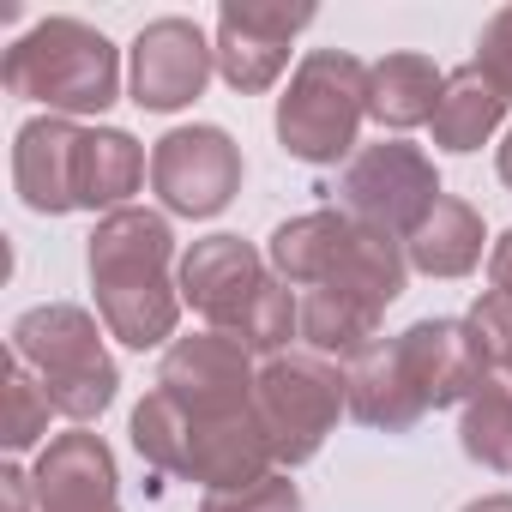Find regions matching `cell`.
Wrapping results in <instances>:
<instances>
[{
	"label": "cell",
	"mask_w": 512,
	"mask_h": 512,
	"mask_svg": "<svg viewBox=\"0 0 512 512\" xmlns=\"http://www.w3.org/2000/svg\"><path fill=\"white\" fill-rule=\"evenodd\" d=\"M181 302L205 320V332L235 338L247 356H284L302 338V296L272 272V260L241 235H205L181 253Z\"/></svg>",
	"instance_id": "obj_2"
},
{
	"label": "cell",
	"mask_w": 512,
	"mask_h": 512,
	"mask_svg": "<svg viewBox=\"0 0 512 512\" xmlns=\"http://www.w3.org/2000/svg\"><path fill=\"white\" fill-rule=\"evenodd\" d=\"M458 446H464L482 470L512 476V380L488 374V380L476 386V398L464 404V422H458Z\"/></svg>",
	"instance_id": "obj_23"
},
{
	"label": "cell",
	"mask_w": 512,
	"mask_h": 512,
	"mask_svg": "<svg viewBox=\"0 0 512 512\" xmlns=\"http://www.w3.org/2000/svg\"><path fill=\"white\" fill-rule=\"evenodd\" d=\"M440 205V175L434 157L410 139H380L362 145L344 175H338V211H350L368 229H386L398 241H410L422 229V217Z\"/></svg>",
	"instance_id": "obj_7"
},
{
	"label": "cell",
	"mask_w": 512,
	"mask_h": 512,
	"mask_svg": "<svg viewBox=\"0 0 512 512\" xmlns=\"http://www.w3.org/2000/svg\"><path fill=\"white\" fill-rule=\"evenodd\" d=\"M253 410H260V422L272 434L278 464L296 470V464H308L332 440L338 416L350 410L344 404V368L326 362V356H314V350H284V356H272L260 368Z\"/></svg>",
	"instance_id": "obj_6"
},
{
	"label": "cell",
	"mask_w": 512,
	"mask_h": 512,
	"mask_svg": "<svg viewBox=\"0 0 512 512\" xmlns=\"http://www.w3.org/2000/svg\"><path fill=\"white\" fill-rule=\"evenodd\" d=\"M506 91L476 67V61H464V67H452L446 73V91H440V103H434V145L440 151H452V157H464V151H482L494 133H500V121H506Z\"/></svg>",
	"instance_id": "obj_18"
},
{
	"label": "cell",
	"mask_w": 512,
	"mask_h": 512,
	"mask_svg": "<svg viewBox=\"0 0 512 512\" xmlns=\"http://www.w3.org/2000/svg\"><path fill=\"white\" fill-rule=\"evenodd\" d=\"M0 500H7V512H37L31 470H19V464H7V470H0Z\"/></svg>",
	"instance_id": "obj_29"
},
{
	"label": "cell",
	"mask_w": 512,
	"mask_h": 512,
	"mask_svg": "<svg viewBox=\"0 0 512 512\" xmlns=\"http://www.w3.org/2000/svg\"><path fill=\"white\" fill-rule=\"evenodd\" d=\"M199 512H302V488L290 482V470H272L247 488H223V494H205Z\"/></svg>",
	"instance_id": "obj_26"
},
{
	"label": "cell",
	"mask_w": 512,
	"mask_h": 512,
	"mask_svg": "<svg viewBox=\"0 0 512 512\" xmlns=\"http://www.w3.org/2000/svg\"><path fill=\"white\" fill-rule=\"evenodd\" d=\"M79 139L67 115H37L13 139V187L37 217H67L79 211Z\"/></svg>",
	"instance_id": "obj_15"
},
{
	"label": "cell",
	"mask_w": 512,
	"mask_h": 512,
	"mask_svg": "<svg viewBox=\"0 0 512 512\" xmlns=\"http://www.w3.org/2000/svg\"><path fill=\"white\" fill-rule=\"evenodd\" d=\"M344 368V404L362 428H380V434H410L422 416H428V398L416 392L404 356H398V338H374L368 350H356Z\"/></svg>",
	"instance_id": "obj_16"
},
{
	"label": "cell",
	"mask_w": 512,
	"mask_h": 512,
	"mask_svg": "<svg viewBox=\"0 0 512 512\" xmlns=\"http://www.w3.org/2000/svg\"><path fill=\"white\" fill-rule=\"evenodd\" d=\"M350 235H356V217H350V211H332V205H326V211H302V217H290V223L272 229L266 260H272V272L302 296V290L332 284V272H338V260H344Z\"/></svg>",
	"instance_id": "obj_17"
},
{
	"label": "cell",
	"mask_w": 512,
	"mask_h": 512,
	"mask_svg": "<svg viewBox=\"0 0 512 512\" xmlns=\"http://www.w3.org/2000/svg\"><path fill=\"white\" fill-rule=\"evenodd\" d=\"M217 73V49L205 43V31L181 13L169 19H151L139 37H133V61H127V91L139 109L151 115H175L187 109Z\"/></svg>",
	"instance_id": "obj_10"
},
{
	"label": "cell",
	"mask_w": 512,
	"mask_h": 512,
	"mask_svg": "<svg viewBox=\"0 0 512 512\" xmlns=\"http://www.w3.org/2000/svg\"><path fill=\"white\" fill-rule=\"evenodd\" d=\"M494 169H500V181L512 187V127H506V139H500V151H494Z\"/></svg>",
	"instance_id": "obj_31"
},
{
	"label": "cell",
	"mask_w": 512,
	"mask_h": 512,
	"mask_svg": "<svg viewBox=\"0 0 512 512\" xmlns=\"http://www.w3.org/2000/svg\"><path fill=\"white\" fill-rule=\"evenodd\" d=\"M314 25V7H272V0H223L217 13V73L229 91L260 97L284 79L290 43Z\"/></svg>",
	"instance_id": "obj_9"
},
{
	"label": "cell",
	"mask_w": 512,
	"mask_h": 512,
	"mask_svg": "<svg viewBox=\"0 0 512 512\" xmlns=\"http://www.w3.org/2000/svg\"><path fill=\"white\" fill-rule=\"evenodd\" d=\"M368 121V61L350 49H308L278 97V145L296 163L356 157V133Z\"/></svg>",
	"instance_id": "obj_5"
},
{
	"label": "cell",
	"mask_w": 512,
	"mask_h": 512,
	"mask_svg": "<svg viewBox=\"0 0 512 512\" xmlns=\"http://www.w3.org/2000/svg\"><path fill=\"white\" fill-rule=\"evenodd\" d=\"M157 386L175 392L187 410H235V404H253V386H260V368L253 356L223 338V332H193V338H175L157 362Z\"/></svg>",
	"instance_id": "obj_13"
},
{
	"label": "cell",
	"mask_w": 512,
	"mask_h": 512,
	"mask_svg": "<svg viewBox=\"0 0 512 512\" xmlns=\"http://www.w3.org/2000/svg\"><path fill=\"white\" fill-rule=\"evenodd\" d=\"M446 91V73L416 55V49H398V55H380L368 67V115L392 133H410V127H428L434 121V103Z\"/></svg>",
	"instance_id": "obj_19"
},
{
	"label": "cell",
	"mask_w": 512,
	"mask_h": 512,
	"mask_svg": "<svg viewBox=\"0 0 512 512\" xmlns=\"http://www.w3.org/2000/svg\"><path fill=\"white\" fill-rule=\"evenodd\" d=\"M464 512H512V494H482V500H470Z\"/></svg>",
	"instance_id": "obj_32"
},
{
	"label": "cell",
	"mask_w": 512,
	"mask_h": 512,
	"mask_svg": "<svg viewBox=\"0 0 512 512\" xmlns=\"http://www.w3.org/2000/svg\"><path fill=\"white\" fill-rule=\"evenodd\" d=\"M482 241H488L482 211L470 199L440 193V205L422 217V229L404 241V253H410V272H422V278H470L482 266Z\"/></svg>",
	"instance_id": "obj_20"
},
{
	"label": "cell",
	"mask_w": 512,
	"mask_h": 512,
	"mask_svg": "<svg viewBox=\"0 0 512 512\" xmlns=\"http://www.w3.org/2000/svg\"><path fill=\"white\" fill-rule=\"evenodd\" d=\"M127 434H133V452H139L157 476H181V452H187V404H181L175 392L151 386L145 404L133 410Z\"/></svg>",
	"instance_id": "obj_24"
},
{
	"label": "cell",
	"mask_w": 512,
	"mask_h": 512,
	"mask_svg": "<svg viewBox=\"0 0 512 512\" xmlns=\"http://www.w3.org/2000/svg\"><path fill=\"white\" fill-rule=\"evenodd\" d=\"M476 67L512 97V7H500V13L482 25V37H476Z\"/></svg>",
	"instance_id": "obj_28"
},
{
	"label": "cell",
	"mask_w": 512,
	"mask_h": 512,
	"mask_svg": "<svg viewBox=\"0 0 512 512\" xmlns=\"http://www.w3.org/2000/svg\"><path fill=\"white\" fill-rule=\"evenodd\" d=\"M398 356L416 380V392L428 398V410H452V404H470L476 386L494 374L470 320H416L398 332Z\"/></svg>",
	"instance_id": "obj_14"
},
{
	"label": "cell",
	"mask_w": 512,
	"mask_h": 512,
	"mask_svg": "<svg viewBox=\"0 0 512 512\" xmlns=\"http://www.w3.org/2000/svg\"><path fill=\"white\" fill-rule=\"evenodd\" d=\"M0 79L49 115H103L121 97V49L85 19H43L7 49Z\"/></svg>",
	"instance_id": "obj_3"
},
{
	"label": "cell",
	"mask_w": 512,
	"mask_h": 512,
	"mask_svg": "<svg viewBox=\"0 0 512 512\" xmlns=\"http://www.w3.org/2000/svg\"><path fill=\"white\" fill-rule=\"evenodd\" d=\"M470 332H476L488 368H494L500 380H512V296L482 290V296L470 302Z\"/></svg>",
	"instance_id": "obj_27"
},
{
	"label": "cell",
	"mask_w": 512,
	"mask_h": 512,
	"mask_svg": "<svg viewBox=\"0 0 512 512\" xmlns=\"http://www.w3.org/2000/svg\"><path fill=\"white\" fill-rule=\"evenodd\" d=\"M374 332H380V314L368 302H356L344 290H302V350H314L326 362L332 356L350 362L356 350L374 344Z\"/></svg>",
	"instance_id": "obj_22"
},
{
	"label": "cell",
	"mask_w": 512,
	"mask_h": 512,
	"mask_svg": "<svg viewBox=\"0 0 512 512\" xmlns=\"http://www.w3.org/2000/svg\"><path fill=\"white\" fill-rule=\"evenodd\" d=\"M13 362H25L37 374V386L49 392L55 416L67 422H91L115 404L121 368L103 350V320L79 302H43L25 308L13 320Z\"/></svg>",
	"instance_id": "obj_4"
},
{
	"label": "cell",
	"mask_w": 512,
	"mask_h": 512,
	"mask_svg": "<svg viewBox=\"0 0 512 512\" xmlns=\"http://www.w3.org/2000/svg\"><path fill=\"white\" fill-rule=\"evenodd\" d=\"M488 290L494 296H512V229L488 247Z\"/></svg>",
	"instance_id": "obj_30"
},
{
	"label": "cell",
	"mask_w": 512,
	"mask_h": 512,
	"mask_svg": "<svg viewBox=\"0 0 512 512\" xmlns=\"http://www.w3.org/2000/svg\"><path fill=\"white\" fill-rule=\"evenodd\" d=\"M91 290H97V320L109 338L127 350H157L181 326V260H175V229L163 211L127 205L97 217L91 229Z\"/></svg>",
	"instance_id": "obj_1"
},
{
	"label": "cell",
	"mask_w": 512,
	"mask_h": 512,
	"mask_svg": "<svg viewBox=\"0 0 512 512\" xmlns=\"http://www.w3.org/2000/svg\"><path fill=\"white\" fill-rule=\"evenodd\" d=\"M151 187L175 217H217L241 193V145L211 121L175 127L151 151Z\"/></svg>",
	"instance_id": "obj_8"
},
{
	"label": "cell",
	"mask_w": 512,
	"mask_h": 512,
	"mask_svg": "<svg viewBox=\"0 0 512 512\" xmlns=\"http://www.w3.org/2000/svg\"><path fill=\"white\" fill-rule=\"evenodd\" d=\"M115 452L103 434L73 428L55 434L37 464H31V494L37 512H121V488H115Z\"/></svg>",
	"instance_id": "obj_12"
},
{
	"label": "cell",
	"mask_w": 512,
	"mask_h": 512,
	"mask_svg": "<svg viewBox=\"0 0 512 512\" xmlns=\"http://www.w3.org/2000/svg\"><path fill=\"white\" fill-rule=\"evenodd\" d=\"M278 470L272 434L253 404L235 410H187V452H181V476L175 482H199L205 494L223 488H247Z\"/></svg>",
	"instance_id": "obj_11"
},
{
	"label": "cell",
	"mask_w": 512,
	"mask_h": 512,
	"mask_svg": "<svg viewBox=\"0 0 512 512\" xmlns=\"http://www.w3.org/2000/svg\"><path fill=\"white\" fill-rule=\"evenodd\" d=\"M145 181V151L121 127H85L79 139V211H127Z\"/></svg>",
	"instance_id": "obj_21"
},
{
	"label": "cell",
	"mask_w": 512,
	"mask_h": 512,
	"mask_svg": "<svg viewBox=\"0 0 512 512\" xmlns=\"http://www.w3.org/2000/svg\"><path fill=\"white\" fill-rule=\"evenodd\" d=\"M49 416H55V404L37 386V374L25 362H7V416H0V446H7V452L37 446L49 434Z\"/></svg>",
	"instance_id": "obj_25"
}]
</instances>
